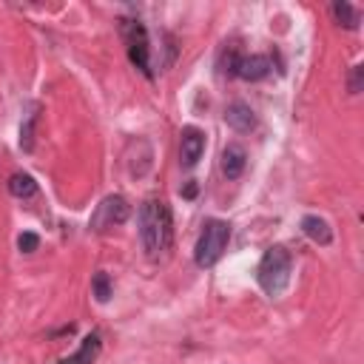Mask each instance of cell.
<instances>
[{
    "instance_id": "6da1fadb",
    "label": "cell",
    "mask_w": 364,
    "mask_h": 364,
    "mask_svg": "<svg viewBox=\"0 0 364 364\" xmlns=\"http://www.w3.org/2000/svg\"><path fill=\"white\" fill-rule=\"evenodd\" d=\"M171 236H173V222H171L168 202L159 196L145 199L139 208V239H142L145 256L151 262L162 259L165 250L171 247Z\"/></svg>"
},
{
    "instance_id": "7a4b0ae2",
    "label": "cell",
    "mask_w": 364,
    "mask_h": 364,
    "mask_svg": "<svg viewBox=\"0 0 364 364\" xmlns=\"http://www.w3.org/2000/svg\"><path fill=\"white\" fill-rule=\"evenodd\" d=\"M290 267H293V259H290V253H287L282 245L267 247L264 256H262V262H259V267H256V282H259V287H262L270 299L282 296V293L287 290V284H290Z\"/></svg>"
},
{
    "instance_id": "3957f363",
    "label": "cell",
    "mask_w": 364,
    "mask_h": 364,
    "mask_svg": "<svg viewBox=\"0 0 364 364\" xmlns=\"http://www.w3.org/2000/svg\"><path fill=\"white\" fill-rule=\"evenodd\" d=\"M228 242H230V225L225 219H208L202 225V233L196 239V247H193V259L199 267H213L222 253L228 250Z\"/></svg>"
},
{
    "instance_id": "277c9868",
    "label": "cell",
    "mask_w": 364,
    "mask_h": 364,
    "mask_svg": "<svg viewBox=\"0 0 364 364\" xmlns=\"http://www.w3.org/2000/svg\"><path fill=\"white\" fill-rule=\"evenodd\" d=\"M119 31H122V40L128 46V57L131 63L145 74V77H154L151 71V46H148V31L139 20H119Z\"/></svg>"
},
{
    "instance_id": "5b68a950",
    "label": "cell",
    "mask_w": 364,
    "mask_h": 364,
    "mask_svg": "<svg viewBox=\"0 0 364 364\" xmlns=\"http://www.w3.org/2000/svg\"><path fill=\"white\" fill-rule=\"evenodd\" d=\"M128 216H131V205H128V199L119 196V193H108V196L94 208L91 219H88V228L97 230V233H102V230H108V228L122 225Z\"/></svg>"
},
{
    "instance_id": "8992f818",
    "label": "cell",
    "mask_w": 364,
    "mask_h": 364,
    "mask_svg": "<svg viewBox=\"0 0 364 364\" xmlns=\"http://www.w3.org/2000/svg\"><path fill=\"white\" fill-rule=\"evenodd\" d=\"M205 154V131L196 125H185L179 134V162L182 168H193Z\"/></svg>"
},
{
    "instance_id": "52a82bcc",
    "label": "cell",
    "mask_w": 364,
    "mask_h": 364,
    "mask_svg": "<svg viewBox=\"0 0 364 364\" xmlns=\"http://www.w3.org/2000/svg\"><path fill=\"white\" fill-rule=\"evenodd\" d=\"M219 165H222V173L228 179H239L245 173V168H247V151L239 142H228L222 148V162Z\"/></svg>"
},
{
    "instance_id": "ba28073f",
    "label": "cell",
    "mask_w": 364,
    "mask_h": 364,
    "mask_svg": "<svg viewBox=\"0 0 364 364\" xmlns=\"http://www.w3.org/2000/svg\"><path fill=\"white\" fill-rule=\"evenodd\" d=\"M270 74V60L264 54H250V57H239V65H236V77L247 80V82H256V80H264Z\"/></svg>"
},
{
    "instance_id": "9c48e42d",
    "label": "cell",
    "mask_w": 364,
    "mask_h": 364,
    "mask_svg": "<svg viewBox=\"0 0 364 364\" xmlns=\"http://www.w3.org/2000/svg\"><path fill=\"white\" fill-rule=\"evenodd\" d=\"M225 122H228L233 131L247 134V131H253V125H256V114H253V108H250L247 102H230V105L225 108Z\"/></svg>"
},
{
    "instance_id": "30bf717a",
    "label": "cell",
    "mask_w": 364,
    "mask_h": 364,
    "mask_svg": "<svg viewBox=\"0 0 364 364\" xmlns=\"http://www.w3.org/2000/svg\"><path fill=\"white\" fill-rule=\"evenodd\" d=\"M100 353H102V338H100V333H88V336L80 341V350H77L74 355L57 361V364H94V361L100 358Z\"/></svg>"
},
{
    "instance_id": "8fae6325",
    "label": "cell",
    "mask_w": 364,
    "mask_h": 364,
    "mask_svg": "<svg viewBox=\"0 0 364 364\" xmlns=\"http://www.w3.org/2000/svg\"><path fill=\"white\" fill-rule=\"evenodd\" d=\"M301 233H304L310 242H316V245H330V242H333V228H330V222L321 219V216H313V213L301 219Z\"/></svg>"
},
{
    "instance_id": "7c38bea8",
    "label": "cell",
    "mask_w": 364,
    "mask_h": 364,
    "mask_svg": "<svg viewBox=\"0 0 364 364\" xmlns=\"http://www.w3.org/2000/svg\"><path fill=\"white\" fill-rule=\"evenodd\" d=\"M37 119H40V102H28L26 105V114H23V122H20V148L23 151H31L34 148Z\"/></svg>"
},
{
    "instance_id": "4fadbf2b",
    "label": "cell",
    "mask_w": 364,
    "mask_h": 364,
    "mask_svg": "<svg viewBox=\"0 0 364 364\" xmlns=\"http://www.w3.org/2000/svg\"><path fill=\"white\" fill-rule=\"evenodd\" d=\"M333 17H336L338 26H344V28H350V31H355V28L361 26V11H358L353 3H347V0H336V3H333Z\"/></svg>"
},
{
    "instance_id": "5bb4252c",
    "label": "cell",
    "mask_w": 364,
    "mask_h": 364,
    "mask_svg": "<svg viewBox=\"0 0 364 364\" xmlns=\"http://www.w3.org/2000/svg\"><path fill=\"white\" fill-rule=\"evenodd\" d=\"M9 193L17 196V199H28V196H34V193H37V182H34V176H31V173H23V171L11 173V176H9Z\"/></svg>"
},
{
    "instance_id": "9a60e30c",
    "label": "cell",
    "mask_w": 364,
    "mask_h": 364,
    "mask_svg": "<svg viewBox=\"0 0 364 364\" xmlns=\"http://www.w3.org/2000/svg\"><path fill=\"white\" fill-rule=\"evenodd\" d=\"M239 51H236V46H222V51H219V63H216V68H219V77H236V65H239Z\"/></svg>"
},
{
    "instance_id": "2e32d148",
    "label": "cell",
    "mask_w": 364,
    "mask_h": 364,
    "mask_svg": "<svg viewBox=\"0 0 364 364\" xmlns=\"http://www.w3.org/2000/svg\"><path fill=\"white\" fill-rule=\"evenodd\" d=\"M91 296H94L100 304L111 301L114 287H111V279H108V273H105V270H97V273H94V279H91Z\"/></svg>"
},
{
    "instance_id": "e0dca14e",
    "label": "cell",
    "mask_w": 364,
    "mask_h": 364,
    "mask_svg": "<svg viewBox=\"0 0 364 364\" xmlns=\"http://www.w3.org/2000/svg\"><path fill=\"white\" fill-rule=\"evenodd\" d=\"M17 247H20L23 253H34V250L40 247V236L31 233V230H23V233L17 236Z\"/></svg>"
},
{
    "instance_id": "ac0fdd59",
    "label": "cell",
    "mask_w": 364,
    "mask_h": 364,
    "mask_svg": "<svg viewBox=\"0 0 364 364\" xmlns=\"http://www.w3.org/2000/svg\"><path fill=\"white\" fill-rule=\"evenodd\" d=\"M361 82H364V65H353V74H350V94H358L361 91Z\"/></svg>"
},
{
    "instance_id": "d6986e66",
    "label": "cell",
    "mask_w": 364,
    "mask_h": 364,
    "mask_svg": "<svg viewBox=\"0 0 364 364\" xmlns=\"http://www.w3.org/2000/svg\"><path fill=\"white\" fill-rule=\"evenodd\" d=\"M182 196L193 199V196H196V185H193V182H188V185H185V191H182Z\"/></svg>"
}]
</instances>
